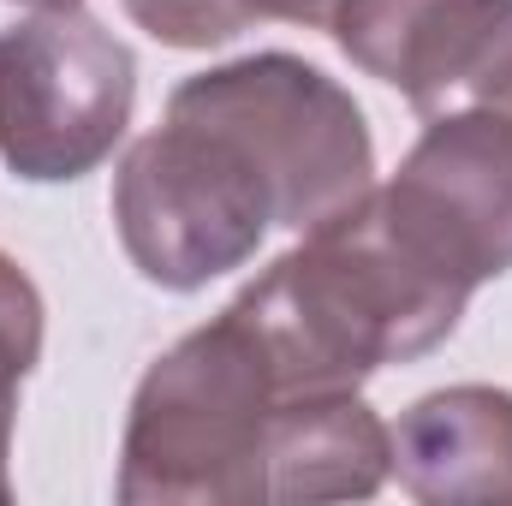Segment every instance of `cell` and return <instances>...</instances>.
<instances>
[{
	"label": "cell",
	"mask_w": 512,
	"mask_h": 506,
	"mask_svg": "<svg viewBox=\"0 0 512 506\" xmlns=\"http://www.w3.org/2000/svg\"><path fill=\"white\" fill-rule=\"evenodd\" d=\"M471 292L429 274L387 233L376 191L298 239L233 298L280 393H358L364 381L435 352Z\"/></svg>",
	"instance_id": "cell-1"
},
{
	"label": "cell",
	"mask_w": 512,
	"mask_h": 506,
	"mask_svg": "<svg viewBox=\"0 0 512 506\" xmlns=\"http://www.w3.org/2000/svg\"><path fill=\"white\" fill-rule=\"evenodd\" d=\"M280 399L256 334L227 304L137 381L120 441V501L262 506V441Z\"/></svg>",
	"instance_id": "cell-2"
},
{
	"label": "cell",
	"mask_w": 512,
	"mask_h": 506,
	"mask_svg": "<svg viewBox=\"0 0 512 506\" xmlns=\"http://www.w3.org/2000/svg\"><path fill=\"white\" fill-rule=\"evenodd\" d=\"M173 120L221 131L274 197V227L316 233L376 191V143L346 84L298 54H245L185 78L167 96Z\"/></svg>",
	"instance_id": "cell-3"
},
{
	"label": "cell",
	"mask_w": 512,
	"mask_h": 506,
	"mask_svg": "<svg viewBox=\"0 0 512 506\" xmlns=\"http://www.w3.org/2000/svg\"><path fill=\"white\" fill-rule=\"evenodd\" d=\"M114 227L149 286L197 292L262 251L274 197L221 131L167 114L114 173Z\"/></svg>",
	"instance_id": "cell-4"
},
{
	"label": "cell",
	"mask_w": 512,
	"mask_h": 506,
	"mask_svg": "<svg viewBox=\"0 0 512 506\" xmlns=\"http://www.w3.org/2000/svg\"><path fill=\"white\" fill-rule=\"evenodd\" d=\"M137 60L84 6H48L0 30V161L12 179L96 173L131 126Z\"/></svg>",
	"instance_id": "cell-5"
},
{
	"label": "cell",
	"mask_w": 512,
	"mask_h": 506,
	"mask_svg": "<svg viewBox=\"0 0 512 506\" xmlns=\"http://www.w3.org/2000/svg\"><path fill=\"white\" fill-rule=\"evenodd\" d=\"M387 233L459 292L512 274V120L441 114L376 185Z\"/></svg>",
	"instance_id": "cell-6"
},
{
	"label": "cell",
	"mask_w": 512,
	"mask_h": 506,
	"mask_svg": "<svg viewBox=\"0 0 512 506\" xmlns=\"http://www.w3.org/2000/svg\"><path fill=\"white\" fill-rule=\"evenodd\" d=\"M340 54L393 84L423 120H512V0H334Z\"/></svg>",
	"instance_id": "cell-7"
},
{
	"label": "cell",
	"mask_w": 512,
	"mask_h": 506,
	"mask_svg": "<svg viewBox=\"0 0 512 506\" xmlns=\"http://www.w3.org/2000/svg\"><path fill=\"white\" fill-rule=\"evenodd\" d=\"M393 477L423 506H512V393L441 387L393 423Z\"/></svg>",
	"instance_id": "cell-8"
},
{
	"label": "cell",
	"mask_w": 512,
	"mask_h": 506,
	"mask_svg": "<svg viewBox=\"0 0 512 506\" xmlns=\"http://www.w3.org/2000/svg\"><path fill=\"white\" fill-rule=\"evenodd\" d=\"M393 477V429L358 393H292L268 417L262 506L370 501Z\"/></svg>",
	"instance_id": "cell-9"
},
{
	"label": "cell",
	"mask_w": 512,
	"mask_h": 506,
	"mask_svg": "<svg viewBox=\"0 0 512 506\" xmlns=\"http://www.w3.org/2000/svg\"><path fill=\"white\" fill-rule=\"evenodd\" d=\"M42 364V292L36 280L0 251V506L12 501V423H18V387Z\"/></svg>",
	"instance_id": "cell-10"
},
{
	"label": "cell",
	"mask_w": 512,
	"mask_h": 506,
	"mask_svg": "<svg viewBox=\"0 0 512 506\" xmlns=\"http://www.w3.org/2000/svg\"><path fill=\"white\" fill-rule=\"evenodd\" d=\"M131 24L149 30L161 48H227L256 18L245 0H126Z\"/></svg>",
	"instance_id": "cell-11"
},
{
	"label": "cell",
	"mask_w": 512,
	"mask_h": 506,
	"mask_svg": "<svg viewBox=\"0 0 512 506\" xmlns=\"http://www.w3.org/2000/svg\"><path fill=\"white\" fill-rule=\"evenodd\" d=\"M251 6V18H280V24H304V30H316V24H328L334 18V0H245Z\"/></svg>",
	"instance_id": "cell-12"
}]
</instances>
